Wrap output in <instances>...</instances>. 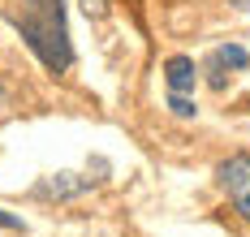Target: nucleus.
Here are the masks:
<instances>
[{"mask_svg":"<svg viewBox=\"0 0 250 237\" xmlns=\"http://www.w3.org/2000/svg\"><path fill=\"white\" fill-rule=\"evenodd\" d=\"M9 22L18 26L26 48L39 56V65L52 74H65L74 65V43H69V18L65 0H13Z\"/></svg>","mask_w":250,"mask_h":237,"instance_id":"1","label":"nucleus"},{"mask_svg":"<svg viewBox=\"0 0 250 237\" xmlns=\"http://www.w3.org/2000/svg\"><path fill=\"white\" fill-rule=\"evenodd\" d=\"M216 177H220V190L229 194L233 211L250 224V156L237 151V156L220 159V164H216Z\"/></svg>","mask_w":250,"mask_h":237,"instance_id":"2","label":"nucleus"},{"mask_svg":"<svg viewBox=\"0 0 250 237\" xmlns=\"http://www.w3.org/2000/svg\"><path fill=\"white\" fill-rule=\"evenodd\" d=\"M164 86L177 91V95H194V86H199V65H194V56H168L164 60Z\"/></svg>","mask_w":250,"mask_h":237,"instance_id":"3","label":"nucleus"},{"mask_svg":"<svg viewBox=\"0 0 250 237\" xmlns=\"http://www.w3.org/2000/svg\"><path fill=\"white\" fill-rule=\"evenodd\" d=\"M91 177H78V173H56V177H48V181L35 185V194L39 198H74V194H86L91 190Z\"/></svg>","mask_w":250,"mask_h":237,"instance_id":"4","label":"nucleus"},{"mask_svg":"<svg viewBox=\"0 0 250 237\" xmlns=\"http://www.w3.org/2000/svg\"><path fill=\"white\" fill-rule=\"evenodd\" d=\"M211 65H220V69H250V52L242 43H220L211 52Z\"/></svg>","mask_w":250,"mask_h":237,"instance_id":"5","label":"nucleus"},{"mask_svg":"<svg viewBox=\"0 0 250 237\" xmlns=\"http://www.w3.org/2000/svg\"><path fill=\"white\" fill-rule=\"evenodd\" d=\"M168 112L181 117V121H194V117H199V104H194V95H177V91H168Z\"/></svg>","mask_w":250,"mask_h":237,"instance_id":"6","label":"nucleus"},{"mask_svg":"<svg viewBox=\"0 0 250 237\" xmlns=\"http://www.w3.org/2000/svg\"><path fill=\"white\" fill-rule=\"evenodd\" d=\"M82 9H86L91 18H104V13H108V0H82Z\"/></svg>","mask_w":250,"mask_h":237,"instance_id":"7","label":"nucleus"},{"mask_svg":"<svg viewBox=\"0 0 250 237\" xmlns=\"http://www.w3.org/2000/svg\"><path fill=\"white\" fill-rule=\"evenodd\" d=\"M0 229H13V233H22L26 224L18 220V216H9V211H0Z\"/></svg>","mask_w":250,"mask_h":237,"instance_id":"8","label":"nucleus"}]
</instances>
